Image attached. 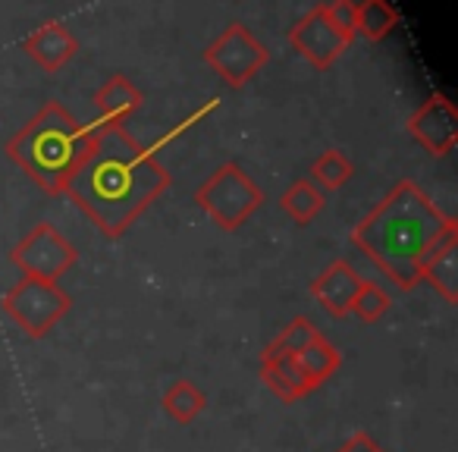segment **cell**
Wrapping results in <instances>:
<instances>
[{
	"label": "cell",
	"instance_id": "1",
	"mask_svg": "<svg viewBox=\"0 0 458 452\" xmlns=\"http://www.w3.org/2000/svg\"><path fill=\"white\" fill-rule=\"evenodd\" d=\"M170 189V170L139 145L126 126L95 123L89 148L72 170L64 195L95 223L107 239L123 233Z\"/></svg>",
	"mask_w": 458,
	"mask_h": 452
},
{
	"label": "cell",
	"instance_id": "2",
	"mask_svg": "<svg viewBox=\"0 0 458 452\" xmlns=\"http://www.w3.org/2000/svg\"><path fill=\"white\" fill-rule=\"evenodd\" d=\"M452 223L455 217H445L418 183L402 179L352 230V245L364 252L395 286L411 293L420 283L427 249Z\"/></svg>",
	"mask_w": 458,
	"mask_h": 452
},
{
	"label": "cell",
	"instance_id": "3",
	"mask_svg": "<svg viewBox=\"0 0 458 452\" xmlns=\"http://www.w3.org/2000/svg\"><path fill=\"white\" fill-rule=\"evenodd\" d=\"M89 129L57 101H47L13 139L7 141V158L47 195H64L72 170L85 158Z\"/></svg>",
	"mask_w": 458,
	"mask_h": 452
},
{
	"label": "cell",
	"instance_id": "4",
	"mask_svg": "<svg viewBox=\"0 0 458 452\" xmlns=\"http://www.w3.org/2000/svg\"><path fill=\"white\" fill-rule=\"evenodd\" d=\"M195 201L220 230H239L251 214L264 204V189L239 164H223L198 185Z\"/></svg>",
	"mask_w": 458,
	"mask_h": 452
},
{
	"label": "cell",
	"instance_id": "5",
	"mask_svg": "<svg viewBox=\"0 0 458 452\" xmlns=\"http://www.w3.org/2000/svg\"><path fill=\"white\" fill-rule=\"evenodd\" d=\"M72 295L60 289V283L35 280V277H22L13 289L0 295V311L16 320L26 337L41 339L70 314Z\"/></svg>",
	"mask_w": 458,
	"mask_h": 452
},
{
	"label": "cell",
	"instance_id": "6",
	"mask_svg": "<svg viewBox=\"0 0 458 452\" xmlns=\"http://www.w3.org/2000/svg\"><path fill=\"white\" fill-rule=\"evenodd\" d=\"M204 64L229 85V89H245L264 66L270 64V51L264 41H258L242 22H229L208 47H204Z\"/></svg>",
	"mask_w": 458,
	"mask_h": 452
},
{
	"label": "cell",
	"instance_id": "7",
	"mask_svg": "<svg viewBox=\"0 0 458 452\" xmlns=\"http://www.w3.org/2000/svg\"><path fill=\"white\" fill-rule=\"evenodd\" d=\"M76 245L47 220L32 226V233H26L10 252V261L22 270V277H35V280L47 283H57L76 264Z\"/></svg>",
	"mask_w": 458,
	"mask_h": 452
},
{
	"label": "cell",
	"instance_id": "8",
	"mask_svg": "<svg viewBox=\"0 0 458 452\" xmlns=\"http://www.w3.org/2000/svg\"><path fill=\"white\" fill-rule=\"evenodd\" d=\"M289 45L299 51V57H305L314 70H330L345 51H349L352 38L343 35L330 22V16L324 13V4L311 10L308 16H301L293 29H289Z\"/></svg>",
	"mask_w": 458,
	"mask_h": 452
},
{
	"label": "cell",
	"instance_id": "9",
	"mask_svg": "<svg viewBox=\"0 0 458 452\" xmlns=\"http://www.w3.org/2000/svg\"><path fill=\"white\" fill-rule=\"evenodd\" d=\"M408 135L433 158H445L458 145V110L445 95L433 91L411 116H408Z\"/></svg>",
	"mask_w": 458,
	"mask_h": 452
},
{
	"label": "cell",
	"instance_id": "10",
	"mask_svg": "<svg viewBox=\"0 0 458 452\" xmlns=\"http://www.w3.org/2000/svg\"><path fill=\"white\" fill-rule=\"evenodd\" d=\"M361 280L364 277H358V270L339 258L311 283V295L330 318H345V314H352V299H355Z\"/></svg>",
	"mask_w": 458,
	"mask_h": 452
},
{
	"label": "cell",
	"instance_id": "11",
	"mask_svg": "<svg viewBox=\"0 0 458 452\" xmlns=\"http://www.w3.org/2000/svg\"><path fill=\"white\" fill-rule=\"evenodd\" d=\"M22 51L45 72H57L79 54V38L64 22H45V26H38L22 41Z\"/></svg>",
	"mask_w": 458,
	"mask_h": 452
},
{
	"label": "cell",
	"instance_id": "12",
	"mask_svg": "<svg viewBox=\"0 0 458 452\" xmlns=\"http://www.w3.org/2000/svg\"><path fill=\"white\" fill-rule=\"evenodd\" d=\"M141 104H145V95H141V89H135L126 76H110L107 82L95 91L98 123L123 126L135 110H141Z\"/></svg>",
	"mask_w": 458,
	"mask_h": 452
},
{
	"label": "cell",
	"instance_id": "13",
	"mask_svg": "<svg viewBox=\"0 0 458 452\" xmlns=\"http://www.w3.org/2000/svg\"><path fill=\"white\" fill-rule=\"evenodd\" d=\"M295 364H299L301 377H305L308 387H311V393H314V389L324 387V383L339 371V364H343V352H339L336 345L324 337V333H318V337H314L311 343L295 355Z\"/></svg>",
	"mask_w": 458,
	"mask_h": 452
},
{
	"label": "cell",
	"instance_id": "14",
	"mask_svg": "<svg viewBox=\"0 0 458 452\" xmlns=\"http://www.w3.org/2000/svg\"><path fill=\"white\" fill-rule=\"evenodd\" d=\"M261 380L276 399L283 402H299L311 393L308 380L301 377L295 358H276V362H261Z\"/></svg>",
	"mask_w": 458,
	"mask_h": 452
},
{
	"label": "cell",
	"instance_id": "15",
	"mask_svg": "<svg viewBox=\"0 0 458 452\" xmlns=\"http://www.w3.org/2000/svg\"><path fill=\"white\" fill-rule=\"evenodd\" d=\"M324 204H327V195L311 183V179H295V183L280 195V210L286 217H293L299 226H308V223L324 210Z\"/></svg>",
	"mask_w": 458,
	"mask_h": 452
},
{
	"label": "cell",
	"instance_id": "16",
	"mask_svg": "<svg viewBox=\"0 0 458 452\" xmlns=\"http://www.w3.org/2000/svg\"><path fill=\"white\" fill-rule=\"evenodd\" d=\"M308 173H311V183L327 195V192H339L352 176H355V164H352L345 151L330 148V151H324L320 158H314V164Z\"/></svg>",
	"mask_w": 458,
	"mask_h": 452
},
{
	"label": "cell",
	"instance_id": "17",
	"mask_svg": "<svg viewBox=\"0 0 458 452\" xmlns=\"http://www.w3.org/2000/svg\"><path fill=\"white\" fill-rule=\"evenodd\" d=\"M160 402H164V412L170 414L176 424H191V421L204 412V405H208V396L191 380H176V383H170V389H166Z\"/></svg>",
	"mask_w": 458,
	"mask_h": 452
},
{
	"label": "cell",
	"instance_id": "18",
	"mask_svg": "<svg viewBox=\"0 0 458 452\" xmlns=\"http://www.w3.org/2000/svg\"><path fill=\"white\" fill-rule=\"evenodd\" d=\"M318 327L308 318H293L280 333H276L274 343H267V349L261 352V362H276V358H295L314 337H318Z\"/></svg>",
	"mask_w": 458,
	"mask_h": 452
},
{
	"label": "cell",
	"instance_id": "19",
	"mask_svg": "<svg viewBox=\"0 0 458 452\" xmlns=\"http://www.w3.org/2000/svg\"><path fill=\"white\" fill-rule=\"evenodd\" d=\"M420 283H430L449 305L458 302V245L445 249L443 255H437L433 261L424 264L420 270Z\"/></svg>",
	"mask_w": 458,
	"mask_h": 452
},
{
	"label": "cell",
	"instance_id": "20",
	"mask_svg": "<svg viewBox=\"0 0 458 452\" xmlns=\"http://www.w3.org/2000/svg\"><path fill=\"white\" fill-rule=\"evenodd\" d=\"M399 26V13L386 0H361L358 4V32L368 41H383Z\"/></svg>",
	"mask_w": 458,
	"mask_h": 452
},
{
	"label": "cell",
	"instance_id": "21",
	"mask_svg": "<svg viewBox=\"0 0 458 452\" xmlns=\"http://www.w3.org/2000/svg\"><path fill=\"white\" fill-rule=\"evenodd\" d=\"M389 308H393V295H389L380 283L361 280L355 299H352V314H355L358 320H364V324H377Z\"/></svg>",
	"mask_w": 458,
	"mask_h": 452
},
{
	"label": "cell",
	"instance_id": "22",
	"mask_svg": "<svg viewBox=\"0 0 458 452\" xmlns=\"http://www.w3.org/2000/svg\"><path fill=\"white\" fill-rule=\"evenodd\" d=\"M324 13L343 35L355 38L358 35V4L355 0H324Z\"/></svg>",
	"mask_w": 458,
	"mask_h": 452
},
{
	"label": "cell",
	"instance_id": "23",
	"mask_svg": "<svg viewBox=\"0 0 458 452\" xmlns=\"http://www.w3.org/2000/svg\"><path fill=\"white\" fill-rule=\"evenodd\" d=\"M336 452H386V449H383V446L377 443V439L370 437L368 431H355L343 446H339Z\"/></svg>",
	"mask_w": 458,
	"mask_h": 452
}]
</instances>
